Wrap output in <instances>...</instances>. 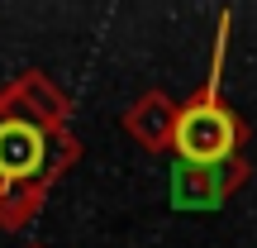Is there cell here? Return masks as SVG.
Masks as SVG:
<instances>
[{"instance_id": "obj_1", "label": "cell", "mask_w": 257, "mask_h": 248, "mask_svg": "<svg viewBox=\"0 0 257 248\" xmlns=\"http://www.w3.org/2000/svg\"><path fill=\"white\" fill-rule=\"evenodd\" d=\"M238 143V124L224 105H195L176 120V153L186 162H219Z\"/></svg>"}, {"instance_id": "obj_2", "label": "cell", "mask_w": 257, "mask_h": 248, "mask_svg": "<svg viewBox=\"0 0 257 248\" xmlns=\"http://www.w3.org/2000/svg\"><path fill=\"white\" fill-rule=\"evenodd\" d=\"M38 162V134L34 129H0V167L5 172H29Z\"/></svg>"}]
</instances>
